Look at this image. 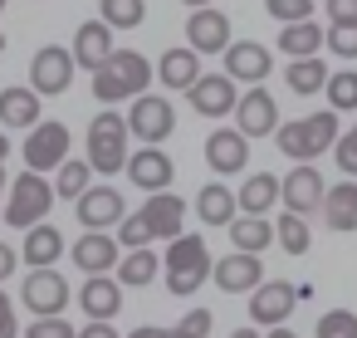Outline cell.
<instances>
[{
	"mask_svg": "<svg viewBox=\"0 0 357 338\" xmlns=\"http://www.w3.org/2000/svg\"><path fill=\"white\" fill-rule=\"evenodd\" d=\"M147 84H152V64L137 50H113V59L93 74V98L113 108L123 98H142Z\"/></svg>",
	"mask_w": 357,
	"mask_h": 338,
	"instance_id": "1",
	"label": "cell"
},
{
	"mask_svg": "<svg viewBox=\"0 0 357 338\" xmlns=\"http://www.w3.org/2000/svg\"><path fill=\"white\" fill-rule=\"evenodd\" d=\"M162 270H167V289H172L176 299H191V294L211 279L215 260H211V245H206L201 235H181V240H172V245H167Z\"/></svg>",
	"mask_w": 357,
	"mask_h": 338,
	"instance_id": "2",
	"label": "cell"
},
{
	"mask_svg": "<svg viewBox=\"0 0 357 338\" xmlns=\"http://www.w3.org/2000/svg\"><path fill=\"white\" fill-rule=\"evenodd\" d=\"M337 138H342L337 113H308V118H294V123H284V128L274 133L279 152L294 157V162H313L318 152H333Z\"/></svg>",
	"mask_w": 357,
	"mask_h": 338,
	"instance_id": "3",
	"label": "cell"
},
{
	"mask_svg": "<svg viewBox=\"0 0 357 338\" xmlns=\"http://www.w3.org/2000/svg\"><path fill=\"white\" fill-rule=\"evenodd\" d=\"M128 118L123 113H113V108H103L93 123H89V167L93 172H103V177H113V172H128Z\"/></svg>",
	"mask_w": 357,
	"mask_h": 338,
	"instance_id": "4",
	"label": "cell"
},
{
	"mask_svg": "<svg viewBox=\"0 0 357 338\" xmlns=\"http://www.w3.org/2000/svg\"><path fill=\"white\" fill-rule=\"evenodd\" d=\"M50 206H54V186L40 172H20L10 182V196H6V221L15 230H35V226H45Z\"/></svg>",
	"mask_w": 357,
	"mask_h": 338,
	"instance_id": "5",
	"label": "cell"
},
{
	"mask_svg": "<svg viewBox=\"0 0 357 338\" xmlns=\"http://www.w3.org/2000/svg\"><path fill=\"white\" fill-rule=\"evenodd\" d=\"M20 299L35 318H59V309L69 304V279L59 270H30L20 284Z\"/></svg>",
	"mask_w": 357,
	"mask_h": 338,
	"instance_id": "6",
	"label": "cell"
},
{
	"mask_svg": "<svg viewBox=\"0 0 357 338\" xmlns=\"http://www.w3.org/2000/svg\"><path fill=\"white\" fill-rule=\"evenodd\" d=\"M74 50H59V45H45V50H35V59H30V89L45 98V94H64L69 84H74Z\"/></svg>",
	"mask_w": 357,
	"mask_h": 338,
	"instance_id": "7",
	"label": "cell"
},
{
	"mask_svg": "<svg viewBox=\"0 0 357 338\" xmlns=\"http://www.w3.org/2000/svg\"><path fill=\"white\" fill-rule=\"evenodd\" d=\"M69 162V128L64 123H40L30 138H25V167L30 172H59Z\"/></svg>",
	"mask_w": 357,
	"mask_h": 338,
	"instance_id": "8",
	"label": "cell"
},
{
	"mask_svg": "<svg viewBox=\"0 0 357 338\" xmlns=\"http://www.w3.org/2000/svg\"><path fill=\"white\" fill-rule=\"evenodd\" d=\"M172 123H176V113H172V103H167L162 94H142V98H132V108H128V128H132L147 147H162V138H172Z\"/></svg>",
	"mask_w": 357,
	"mask_h": 338,
	"instance_id": "9",
	"label": "cell"
},
{
	"mask_svg": "<svg viewBox=\"0 0 357 338\" xmlns=\"http://www.w3.org/2000/svg\"><path fill=\"white\" fill-rule=\"evenodd\" d=\"M74 216H79L84 230H113V226L128 221V201L118 196V186H93L74 201Z\"/></svg>",
	"mask_w": 357,
	"mask_h": 338,
	"instance_id": "10",
	"label": "cell"
},
{
	"mask_svg": "<svg viewBox=\"0 0 357 338\" xmlns=\"http://www.w3.org/2000/svg\"><path fill=\"white\" fill-rule=\"evenodd\" d=\"M206 167H211L215 177L245 172V167H250V138H245L240 128H215V133L206 138Z\"/></svg>",
	"mask_w": 357,
	"mask_h": 338,
	"instance_id": "11",
	"label": "cell"
},
{
	"mask_svg": "<svg viewBox=\"0 0 357 338\" xmlns=\"http://www.w3.org/2000/svg\"><path fill=\"white\" fill-rule=\"evenodd\" d=\"M211 279H215V289H225V294H255V289L264 284V265H259V255L230 250V255L215 260Z\"/></svg>",
	"mask_w": 357,
	"mask_h": 338,
	"instance_id": "12",
	"label": "cell"
},
{
	"mask_svg": "<svg viewBox=\"0 0 357 338\" xmlns=\"http://www.w3.org/2000/svg\"><path fill=\"white\" fill-rule=\"evenodd\" d=\"M294 304H298V284H289V279H264V284L250 294V323L279 328V323L294 314Z\"/></svg>",
	"mask_w": 357,
	"mask_h": 338,
	"instance_id": "13",
	"label": "cell"
},
{
	"mask_svg": "<svg viewBox=\"0 0 357 338\" xmlns=\"http://www.w3.org/2000/svg\"><path fill=\"white\" fill-rule=\"evenodd\" d=\"M323 196H328V186H323V172H318L313 162H298V167L284 177V211H294V216L323 211Z\"/></svg>",
	"mask_w": 357,
	"mask_h": 338,
	"instance_id": "14",
	"label": "cell"
},
{
	"mask_svg": "<svg viewBox=\"0 0 357 338\" xmlns=\"http://www.w3.org/2000/svg\"><path fill=\"white\" fill-rule=\"evenodd\" d=\"M186 45L196 50V54H225L230 50V20H225V10H191L186 15Z\"/></svg>",
	"mask_w": 357,
	"mask_h": 338,
	"instance_id": "15",
	"label": "cell"
},
{
	"mask_svg": "<svg viewBox=\"0 0 357 338\" xmlns=\"http://www.w3.org/2000/svg\"><path fill=\"white\" fill-rule=\"evenodd\" d=\"M235 128H240L245 138H269V133L284 128V123H279V103L269 98V89H250V94H240Z\"/></svg>",
	"mask_w": 357,
	"mask_h": 338,
	"instance_id": "16",
	"label": "cell"
},
{
	"mask_svg": "<svg viewBox=\"0 0 357 338\" xmlns=\"http://www.w3.org/2000/svg\"><path fill=\"white\" fill-rule=\"evenodd\" d=\"M186 98H191V108L201 118H225L230 108H240V94H235V79L230 74H201Z\"/></svg>",
	"mask_w": 357,
	"mask_h": 338,
	"instance_id": "17",
	"label": "cell"
},
{
	"mask_svg": "<svg viewBox=\"0 0 357 338\" xmlns=\"http://www.w3.org/2000/svg\"><path fill=\"white\" fill-rule=\"evenodd\" d=\"M79 309L89 314V323H113L118 309H123V284L108 279V274H89L79 284Z\"/></svg>",
	"mask_w": 357,
	"mask_h": 338,
	"instance_id": "18",
	"label": "cell"
},
{
	"mask_svg": "<svg viewBox=\"0 0 357 338\" xmlns=\"http://www.w3.org/2000/svg\"><path fill=\"white\" fill-rule=\"evenodd\" d=\"M69 250H74V265H79L84 274H108V270L123 260V245H118L108 230H84Z\"/></svg>",
	"mask_w": 357,
	"mask_h": 338,
	"instance_id": "19",
	"label": "cell"
},
{
	"mask_svg": "<svg viewBox=\"0 0 357 338\" xmlns=\"http://www.w3.org/2000/svg\"><path fill=\"white\" fill-rule=\"evenodd\" d=\"M137 216L147 221V230H152V240H181V221H186V201H181V196H172V191H157V196H147V206H142Z\"/></svg>",
	"mask_w": 357,
	"mask_h": 338,
	"instance_id": "20",
	"label": "cell"
},
{
	"mask_svg": "<svg viewBox=\"0 0 357 338\" xmlns=\"http://www.w3.org/2000/svg\"><path fill=\"white\" fill-rule=\"evenodd\" d=\"M172 157L162 152V147H137L132 157H128V177L147 191V196H157V191H167L172 186Z\"/></svg>",
	"mask_w": 357,
	"mask_h": 338,
	"instance_id": "21",
	"label": "cell"
},
{
	"mask_svg": "<svg viewBox=\"0 0 357 338\" xmlns=\"http://www.w3.org/2000/svg\"><path fill=\"white\" fill-rule=\"evenodd\" d=\"M108 59H113V30H108L103 20L79 25V35H74V64L89 69V74H98Z\"/></svg>",
	"mask_w": 357,
	"mask_h": 338,
	"instance_id": "22",
	"label": "cell"
},
{
	"mask_svg": "<svg viewBox=\"0 0 357 338\" xmlns=\"http://www.w3.org/2000/svg\"><path fill=\"white\" fill-rule=\"evenodd\" d=\"M269 50L264 45H255V40H240V45H230L225 50V74L235 79V84H264L269 79Z\"/></svg>",
	"mask_w": 357,
	"mask_h": 338,
	"instance_id": "23",
	"label": "cell"
},
{
	"mask_svg": "<svg viewBox=\"0 0 357 338\" xmlns=\"http://www.w3.org/2000/svg\"><path fill=\"white\" fill-rule=\"evenodd\" d=\"M40 94L35 89H0V128H40Z\"/></svg>",
	"mask_w": 357,
	"mask_h": 338,
	"instance_id": "24",
	"label": "cell"
},
{
	"mask_svg": "<svg viewBox=\"0 0 357 338\" xmlns=\"http://www.w3.org/2000/svg\"><path fill=\"white\" fill-rule=\"evenodd\" d=\"M157 79L167 84V89H181V94H191L196 89V79H201V54L186 45V50H167L162 59H157Z\"/></svg>",
	"mask_w": 357,
	"mask_h": 338,
	"instance_id": "25",
	"label": "cell"
},
{
	"mask_svg": "<svg viewBox=\"0 0 357 338\" xmlns=\"http://www.w3.org/2000/svg\"><path fill=\"white\" fill-rule=\"evenodd\" d=\"M69 245H64V235L54 230V226H35V230H25V240H20V260L30 265V270H54V260L64 255Z\"/></svg>",
	"mask_w": 357,
	"mask_h": 338,
	"instance_id": "26",
	"label": "cell"
},
{
	"mask_svg": "<svg viewBox=\"0 0 357 338\" xmlns=\"http://www.w3.org/2000/svg\"><path fill=\"white\" fill-rule=\"evenodd\" d=\"M279 201H284V182L279 177H269V172L245 177V186H240V211L245 216H269V206H279Z\"/></svg>",
	"mask_w": 357,
	"mask_h": 338,
	"instance_id": "27",
	"label": "cell"
},
{
	"mask_svg": "<svg viewBox=\"0 0 357 338\" xmlns=\"http://www.w3.org/2000/svg\"><path fill=\"white\" fill-rule=\"evenodd\" d=\"M323 221H328L333 230H357V182H352V177H342L337 186H328V196H323Z\"/></svg>",
	"mask_w": 357,
	"mask_h": 338,
	"instance_id": "28",
	"label": "cell"
},
{
	"mask_svg": "<svg viewBox=\"0 0 357 338\" xmlns=\"http://www.w3.org/2000/svg\"><path fill=\"white\" fill-rule=\"evenodd\" d=\"M235 211H240V196H230V186L206 182V186L196 191V216H201L206 226H230Z\"/></svg>",
	"mask_w": 357,
	"mask_h": 338,
	"instance_id": "29",
	"label": "cell"
},
{
	"mask_svg": "<svg viewBox=\"0 0 357 338\" xmlns=\"http://www.w3.org/2000/svg\"><path fill=\"white\" fill-rule=\"evenodd\" d=\"M279 50L294 54V59H318V50H328V30H318L313 20L284 25V30H279Z\"/></svg>",
	"mask_w": 357,
	"mask_h": 338,
	"instance_id": "30",
	"label": "cell"
},
{
	"mask_svg": "<svg viewBox=\"0 0 357 338\" xmlns=\"http://www.w3.org/2000/svg\"><path fill=\"white\" fill-rule=\"evenodd\" d=\"M230 240H235V250L259 255V250L274 245V226H269V216H235L230 221Z\"/></svg>",
	"mask_w": 357,
	"mask_h": 338,
	"instance_id": "31",
	"label": "cell"
},
{
	"mask_svg": "<svg viewBox=\"0 0 357 338\" xmlns=\"http://www.w3.org/2000/svg\"><path fill=\"white\" fill-rule=\"evenodd\" d=\"M328 79H333V74H328V64H323V59H294V64L284 69V84H289L298 98L323 94V89H328Z\"/></svg>",
	"mask_w": 357,
	"mask_h": 338,
	"instance_id": "32",
	"label": "cell"
},
{
	"mask_svg": "<svg viewBox=\"0 0 357 338\" xmlns=\"http://www.w3.org/2000/svg\"><path fill=\"white\" fill-rule=\"evenodd\" d=\"M157 270H162V260H157L152 250H128V255L118 260V284H152Z\"/></svg>",
	"mask_w": 357,
	"mask_h": 338,
	"instance_id": "33",
	"label": "cell"
},
{
	"mask_svg": "<svg viewBox=\"0 0 357 338\" xmlns=\"http://www.w3.org/2000/svg\"><path fill=\"white\" fill-rule=\"evenodd\" d=\"M84 191H93V167H89V157H84V162H64V167H59V182H54V196L79 201Z\"/></svg>",
	"mask_w": 357,
	"mask_h": 338,
	"instance_id": "34",
	"label": "cell"
},
{
	"mask_svg": "<svg viewBox=\"0 0 357 338\" xmlns=\"http://www.w3.org/2000/svg\"><path fill=\"white\" fill-rule=\"evenodd\" d=\"M274 240H279L289 255H308V245H313L308 221H303V216H294V211H284V216L274 221Z\"/></svg>",
	"mask_w": 357,
	"mask_h": 338,
	"instance_id": "35",
	"label": "cell"
},
{
	"mask_svg": "<svg viewBox=\"0 0 357 338\" xmlns=\"http://www.w3.org/2000/svg\"><path fill=\"white\" fill-rule=\"evenodd\" d=\"M98 10H103V25L108 30H137L147 6L142 0H98Z\"/></svg>",
	"mask_w": 357,
	"mask_h": 338,
	"instance_id": "36",
	"label": "cell"
},
{
	"mask_svg": "<svg viewBox=\"0 0 357 338\" xmlns=\"http://www.w3.org/2000/svg\"><path fill=\"white\" fill-rule=\"evenodd\" d=\"M323 94H328V103H333V113H347V108H357V74H352V69H342V74H333Z\"/></svg>",
	"mask_w": 357,
	"mask_h": 338,
	"instance_id": "37",
	"label": "cell"
},
{
	"mask_svg": "<svg viewBox=\"0 0 357 338\" xmlns=\"http://www.w3.org/2000/svg\"><path fill=\"white\" fill-rule=\"evenodd\" d=\"M264 10L279 25H303V20H313V0H264Z\"/></svg>",
	"mask_w": 357,
	"mask_h": 338,
	"instance_id": "38",
	"label": "cell"
},
{
	"mask_svg": "<svg viewBox=\"0 0 357 338\" xmlns=\"http://www.w3.org/2000/svg\"><path fill=\"white\" fill-rule=\"evenodd\" d=\"M318 338H357V314L352 309H333L318 318Z\"/></svg>",
	"mask_w": 357,
	"mask_h": 338,
	"instance_id": "39",
	"label": "cell"
},
{
	"mask_svg": "<svg viewBox=\"0 0 357 338\" xmlns=\"http://www.w3.org/2000/svg\"><path fill=\"white\" fill-rule=\"evenodd\" d=\"M328 50L342 59H357V20H337L328 25Z\"/></svg>",
	"mask_w": 357,
	"mask_h": 338,
	"instance_id": "40",
	"label": "cell"
},
{
	"mask_svg": "<svg viewBox=\"0 0 357 338\" xmlns=\"http://www.w3.org/2000/svg\"><path fill=\"white\" fill-rule=\"evenodd\" d=\"M118 245H128V250H152V230H147V221H142V216H128V221L118 226Z\"/></svg>",
	"mask_w": 357,
	"mask_h": 338,
	"instance_id": "41",
	"label": "cell"
},
{
	"mask_svg": "<svg viewBox=\"0 0 357 338\" xmlns=\"http://www.w3.org/2000/svg\"><path fill=\"white\" fill-rule=\"evenodd\" d=\"M211 309H191L181 323H172V338H211Z\"/></svg>",
	"mask_w": 357,
	"mask_h": 338,
	"instance_id": "42",
	"label": "cell"
},
{
	"mask_svg": "<svg viewBox=\"0 0 357 338\" xmlns=\"http://www.w3.org/2000/svg\"><path fill=\"white\" fill-rule=\"evenodd\" d=\"M333 157H337V167H342V177H357V123L337 138V147H333Z\"/></svg>",
	"mask_w": 357,
	"mask_h": 338,
	"instance_id": "43",
	"label": "cell"
},
{
	"mask_svg": "<svg viewBox=\"0 0 357 338\" xmlns=\"http://www.w3.org/2000/svg\"><path fill=\"white\" fill-rule=\"evenodd\" d=\"M25 338H79V333H74L69 318H35V323L25 328Z\"/></svg>",
	"mask_w": 357,
	"mask_h": 338,
	"instance_id": "44",
	"label": "cell"
},
{
	"mask_svg": "<svg viewBox=\"0 0 357 338\" xmlns=\"http://www.w3.org/2000/svg\"><path fill=\"white\" fill-rule=\"evenodd\" d=\"M20 323H15V304L6 299V289H0V338H15Z\"/></svg>",
	"mask_w": 357,
	"mask_h": 338,
	"instance_id": "45",
	"label": "cell"
},
{
	"mask_svg": "<svg viewBox=\"0 0 357 338\" xmlns=\"http://www.w3.org/2000/svg\"><path fill=\"white\" fill-rule=\"evenodd\" d=\"M15 265H20V250L0 240V279H10V274H15Z\"/></svg>",
	"mask_w": 357,
	"mask_h": 338,
	"instance_id": "46",
	"label": "cell"
},
{
	"mask_svg": "<svg viewBox=\"0 0 357 338\" xmlns=\"http://www.w3.org/2000/svg\"><path fill=\"white\" fill-rule=\"evenodd\" d=\"M328 15H333V25L337 20H357V0H328Z\"/></svg>",
	"mask_w": 357,
	"mask_h": 338,
	"instance_id": "47",
	"label": "cell"
},
{
	"mask_svg": "<svg viewBox=\"0 0 357 338\" xmlns=\"http://www.w3.org/2000/svg\"><path fill=\"white\" fill-rule=\"evenodd\" d=\"M79 338H118V328H113V323H84Z\"/></svg>",
	"mask_w": 357,
	"mask_h": 338,
	"instance_id": "48",
	"label": "cell"
},
{
	"mask_svg": "<svg viewBox=\"0 0 357 338\" xmlns=\"http://www.w3.org/2000/svg\"><path fill=\"white\" fill-rule=\"evenodd\" d=\"M128 338H172V328H162V323H142V328H132Z\"/></svg>",
	"mask_w": 357,
	"mask_h": 338,
	"instance_id": "49",
	"label": "cell"
},
{
	"mask_svg": "<svg viewBox=\"0 0 357 338\" xmlns=\"http://www.w3.org/2000/svg\"><path fill=\"white\" fill-rule=\"evenodd\" d=\"M269 338H298V333H294V328H284V323H279V328H269Z\"/></svg>",
	"mask_w": 357,
	"mask_h": 338,
	"instance_id": "50",
	"label": "cell"
},
{
	"mask_svg": "<svg viewBox=\"0 0 357 338\" xmlns=\"http://www.w3.org/2000/svg\"><path fill=\"white\" fill-rule=\"evenodd\" d=\"M6 157H10V138L0 133V167H6Z\"/></svg>",
	"mask_w": 357,
	"mask_h": 338,
	"instance_id": "51",
	"label": "cell"
},
{
	"mask_svg": "<svg viewBox=\"0 0 357 338\" xmlns=\"http://www.w3.org/2000/svg\"><path fill=\"white\" fill-rule=\"evenodd\" d=\"M230 338H259V328H235Z\"/></svg>",
	"mask_w": 357,
	"mask_h": 338,
	"instance_id": "52",
	"label": "cell"
},
{
	"mask_svg": "<svg viewBox=\"0 0 357 338\" xmlns=\"http://www.w3.org/2000/svg\"><path fill=\"white\" fill-rule=\"evenodd\" d=\"M181 6H186V10H206V6H211V0H181Z\"/></svg>",
	"mask_w": 357,
	"mask_h": 338,
	"instance_id": "53",
	"label": "cell"
},
{
	"mask_svg": "<svg viewBox=\"0 0 357 338\" xmlns=\"http://www.w3.org/2000/svg\"><path fill=\"white\" fill-rule=\"evenodd\" d=\"M0 191H6V167H0Z\"/></svg>",
	"mask_w": 357,
	"mask_h": 338,
	"instance_id": "54",
	"label": "cell"
},
{
	"mask_svg": "<svg viewBox=\"0 0 357 338\" xmlns=\"http://www.w3.org/2000/svg\"><path fill=\"white\" fill-rule=\"evenodd\" d=\"M0 50H6V35H0Z\"/></svg>",
	"mask_w": 357,
	"mask_h": 338,
	"instance_id": "55",
	"label": "cell"
},
{
	"mask_svg": "<svg viewBox=\"0 0 357 338\" xmlns=\"http://www.w3.org/2000/svg\"><path fill=\"white\" fill-rule=\"evenodd\" d=\"M0 10H6V0H0Z\"/></svg>",
	"mask_w": 357,
	"mask_h": 338,
	"instance_id": "56",
	"label": "cell"
},
{
	"mask_svg": "<svg viewBox=\"0 0 357 338\" xmlns=\"http://www.w3.org/2000/svg\"><path fill=\"white\" fill-rule=\"evenodd\" d=\"M0 216H6V206H0Z\"/></svg>",
	"mask_w": 357,
	"mask_h": 338,
	"instance_id": "57",
	"label": "cell"
}]
</instances>
